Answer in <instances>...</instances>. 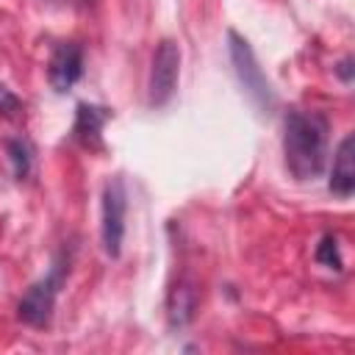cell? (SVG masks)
I'll return each mask as SVG.
<instances>
[{"instance_id":"cell-1","label":"cell","mask_w":355,"mask_h":355,"mask_svg":"<svg viewBox=\"0 0 355 355\" xmlns=\"http://www.w3.org/2000/svg\"><path fill=\"white\" fill-rule=\"evenodd\" d=\"M327 116L319 111H302L291 108L286 114V136H283V153L286 166L297 180H313L324 169L327 158Z\"/></svg>"},{"instance_id":"cell-2","label":"cell","mask_w":355,"mask_h":355,"mask_svg":"<svg viewBox=\"0 0 355 355\" xmlns=\"http://www.w3.org/2000/svg\"><path fill=\"white\" fill-rule=\"evenodd\" d=\"M227 53H230L233 72H236L241 89L247 92L250 103H252L261 114L275 111V105H277V94H275L269 78L263 75V69H261V64H258V58H255L250 42H247L239 31H233V28L227 31Z\"/></svg>"},{"instance_id":"cell-3","label":"cell","mask_w":355,"mask_h":355,"mask_svg":"<svg viewBox=\"0 0 355 355\" xmlns=\"http://www.w3.org/2000/svg\"><path fill=\"white\" fill-rule=\"evenodd\" d=\"M125 216H128V186L122 175H114L103 186V208H100V239L108 258L122 255Z\"/></svg>"},{"instance_id":"cell-4","label":"cell","mask_w":355,"mask_h":355,"mask_svg":"<svg viewBox=\"0 0 355 355\" xmlns=\"http://www.w3.org/2000/svg\"><path fill=\"white\" fill-rule=\"evenodd\" d=\"M64 272H67V263L55 261L53 269L44 277H39L36 283H31L28 291L19 297L17 316L25 324H31V327H47L50 324L53 311H55V297H58V288L64 283Z\"/></svg>"},{"instance_id":"cell-5","label":"cell","mask_w":355,"mask_h":355,"mask_svg":"<svg viewBox=\"0 0 355 355\" xmlns=\"http://www.w3.org/2000/svg\"><path fill=\"white\" fill-rule=\"evenodd\" d=\"M178 78H180V47L172 39H161L155 44L150 80H147V100L153 108H164L172 100L178 89Z\"/></svg>"},{"instance_id":"cell-6","label":"cell","mask_w":355,"mask_h":355,"mask_svg":"<svg viewBox=\"0 0 355 355\" xmlns=\"http://www.w3.org/2000/svg\"><path fill=\"white\" fill-rule=\"evenodd\" d=\"M80 75H83V47L78 42H58L47 61L50 86L58 94H64L80 80Z\"/></svg>"},{"instance_id":"cell-7","label":"cell","mask_w":355,"mask_h":355,"mask_svg":"<svg viewBox=\"0 0 355 355\" xmlns=\"http://www.w3.org/2000/svg\"><path fill=\"white\" fill-rule=\"evenodd\" d=\"M111 119V108L105 105H94V103H78L75 108V125H72V136L78 144L97 150L103 147V128Z\"/></svg>"},{"instance_id":"cell-8","label":"cell","mask_w":355,"mask_h":355,"mask_svg":"<svg viewBox=\"0 0 355 355\" xmlns=\"http://www.w3.org/2000/svg\"><path fill=\"white\" fill-rule=\"evenodd\" d=\"M330 191L341 200H347L355 191V136L347 133L341 139V144L336 147L333 155V169H330V180H327Z\"/></svg>"},{"instance_id":"cell-9","label":"cell","mask_w":355,"mask_h":355,"mask_svg":"<svg viewBox=\"0 0 355 355\" xmlns=\"http://www.w3.org/2000/svg\"><path fill=\"white\" fill-rule=\"evenodd\" d=\"M200 308V294H197V283L191 277H183L172 286L169 297H166V322L169 327H186L194 313Z\"/></svg>"},{"instance_id":"cell-10","label":"cell","mask_w":355,"mask_h":355,"mask_svg":"<svg viewBox=\"0 0 355 355\" xmlns=\"http://www.w3.org/2000/svg\"><path fill=\"white\" fill-rule=\"evenodd\" d=\"M6 153H8V161H11L14 178H17V180H25V178L31 175V164H33L28 141H22V139H8V141H6Z\"/></svg>"},{"instance_id":"cell-11","label":"cell","mask_w":355,"mask_h":355,"mask_svg":"<svg viewBox=\"0 0 355 355\" xmlns=\"http://www.w3.org/2000/svg\"><path fill=\"white\" fill-rule=\"evenodd\" d=\"M313 258H316V263H322L324 269L338 272V269H341V252H338V241H336V236H330V233L322 236V241L316 244Z\"/></svg>"},{"instance_id":"cell-12","label":"cell","mask_w":355,"mask_h":355,"mask_svg":"<svg viewBox=\"0 0 355 355\" xmlns=\"http://www.w3.org/2000/svg\"><path fill=\"white\" fill-rule=\"evenodd\" d=\"M19 111H22V100H19L11 89L0 86V116H6V119H17Z\"/></svg>"},{"instance_id":"cell-13","label":"cell","mask_w":355,"mask_h":355,"mask_svg":"<svg viewBox=\"0 0 355 355\" xmlns=\"http://www.w3.org/2000/svg\"><path fill=\"white\" fill-rule=\"evenodd\" d=\"M352 64H355V61L347 55V58H344V61H338V67H336V75H338L344 83H352V69H355Z\"/></svg>"},{"instance_id":"cell-14","label":"cell","mask_w":355,"mask_h":355,"mask_svg":"<svg viewBox=\"0 0 355 355\" xmlns=\"http://www.w3.org/2000/svg\"><path fill=\"white\" fill-rule=\"evenodd\" d=\"M53 3H86V0H53Z\"/></svg>"}]
</instances>
